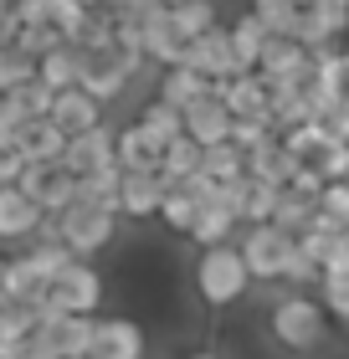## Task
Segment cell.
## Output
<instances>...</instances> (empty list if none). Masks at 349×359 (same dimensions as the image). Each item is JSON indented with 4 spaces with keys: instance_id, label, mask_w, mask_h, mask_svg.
<instances>
[{
    "instance_id": "6da1fadb",
    "label": "cell",
    "mask_w": 349,
    "mask_h": 359,
    "mask_svg": "<svg viewBox=\"0 0 349 359\" xmlns=\"http://www.w3.org/2000/svg\"><path fill=\"white\" fill-rule=\"evenodd\" d=\"M268 334H272V344L293 349V354H308L329 339V313L308 292H288V298H277L268 308Z\"/></svg>"
},
{
    "instance_id": "7a4b0ae2",
    "label": "cell",
    "mask_w": 349,
    "mask_h": 359,
    "mask_svg": "<svg viewBox=\"0 0 349 359\" xmlns=\"http://www.w3.org/2000/svg\"><path fill=\"white\" fill-rule=\"evenodd\" d=\"M195 292H201L206 308H231L246 298V287H252V272H246L237 241H226V247H211L195 257Z\"/></svg>"
},
{
    "instance_id": "3957f363",
    "label": "cell",
    "mask_w": 349,
    "mask_h": 359,
    "mask_svg": "<svg viewBox=\"0 0 349 359\" xmlns=\"http://www.w3.org/2000/svg\"><path fill=\"white\" fill-rule=\"evenodd\" d=\"M46 221H52L57 241L77 257V262L98 257L103 247H113V236H119V216H113V210H98V205H82V201H72L62 216H46Z\"/></svg>"
},
{
    "instance_id": "277c9868",
    "label": "cell",
    "mask_w": 349,
    "mask_h": 359,
    "mask_svg": "<svg viewBox=\"0 0 349 359\" xmlns=\"http://www.w3.org/2000/svg\"><path fill=\"white\" fill-rule=\"evenodd\" d=\"M98 308H103V272L93 262H72L41 292V313H57V318H93Z\"/></svg>"
},
{
    "instance_id": "5b68a950",
    "label": "cell",
    "mask_w": 349,
    "mask_h": 359,
    "mask_svg": "<svg viewBox=\"0 0 349 359\" xmlns=\"http://www.w3.org/2000/svg\"><path fill=\"white\" fill-rule=\"evenodd\" d=\"M237 252H242L246 272H252V283H282V267H288L293 236H282L277 226H242Z\"/></svg>"
},
{
    "instance_id": "8992f818",
    "label": "cell",
    "mask_w": 349,
    "mask_h": 359,
    "mask_svg": "<svg viewBox=\"0 0 349 359\" xmlns=\"http://www.w3.org/2000/svg\"><path fill=\"white\" fill-rule=\"evenodd\" d=\"M180 67L201 72L211 88H221V83H231V77L246 72L242 62H237V46H231V31H226V26H216V31H206V36H195Z\"/></svg>"
},
{
    "instance_id": "52a82bcc",
    "label": "cell",
    "mask_w": 349,
    "mask_h": 359,
    "mask_svg": "<svg viewBox=\"0 0 349 359\" xmlns=\"http://www.w3.org/2000/svg\"><path fill=\"white\" fill-rule=\"evenodd\" d=\"M15 190L31 195V201L41 205V216H62V210L77 201V180L62 165H26L21 180H15Z\"/></svg>"
},
{
    "instance_id": "ba28073f",
    "label": "cell",
    "mask_w": 349,
    "mask_h": 359,
    "mask_svg": "<svg viewBox=\"0 0 349 359\" xmlns=\"http://www.w3.org/2000/svg\"><path fill=\"white\" fill-rule=\"evenodd\" d=\"M113 144H119V128H108V123L88 128V134L67 139V154H62V170H67L72 180H82V175H98V170H113V165H119Z\"/></svg>"
},
{
    "instance_id": "9c48e42d",
    "label": "cell",
    "mask_w": 349,
    "mask_h": 359,
    "mask_svg": "<svg viewBox=\"0 0 349 359\" xmlns=\"http://www.w3.org/2000/svg\"><path fill=\"white\" fill-rule=\"evenodd\" d=\"M349 36V11L344 6H329V0H313V6H303V15H298V31L293 41H303L308 52H324V46H334Z\"/></svg>"
},
{
    "instance_id": "30bf717a",
    "label": "cell",
    "mask_w": 349,
    "mask_h": 359,
    "mask_svg": "<svg viewBox=\"0 0 349 359\" xmlns=\"http://www.w3.org/2000/svg\"><path fill=\"white\" fill-rule=\"evenodd\" d=\"M149 339L134 318H98L93 323V359H144Z\"/></svg>"
},
{
    "instance_id": "8fae6325",
    "label": "cell",
    "mask_w": 349,
    "mask_h": 359,
    "mask_svg": "<svg viewBox=\"0 0 349 359\" xmlns=\"http://www.w3.org/2000/svg\"><path fill=\"white\" fill-rule=\"evenodd\" d=\"M216 97L226 103L231 118H268L272 113V88L262 83L257 72H242V77H231V83H221Z\"/></svg>"
},
{
    "instance_id": "7c38bea8",
    "label": "cell",
    "mask_w": 349,
    "mask_h": 359,
    "mask_svg": "<svg viewBox=\"0 0 349 359\" xmlns=\"http://www.w3.org/2000/svg\"><path fill=\"white\" fill-rule=\"evenodd\" d=\"M41 205L21 195L15 185H0V241H31L41 231Z\"/></svg>"
},
{
    "instance_id": "4fadbf2b",
    "label": "cell",
    "mask_w": 349,
    "mask_h": 359,
    "mask_svg": "<svg viewBox=\"0 0 349 359\" xmlns=\"http://www.w3.org/2000/svg\"><path fill=\"white\" fill-rule=\"evenodd\" d=\"M113 154H119V170H124V175H159V165H164V144L149 139L139 123H124V128H119Z\"/></svg>"
},
{
    "instance_id": "5bb4252c",
    "label": "cell",
    "mask_w": 349,
    "mask_h": 359,
    "mask_svg": "<svg viewBox=\"0 0 349 359\" xmlns=\"http://www.w3.org/2000/svg\"><path fill=\"white\" fill-rule=\"evenodd\" d=\"M52 123H57L67 139H77V134H88V128L103 123V103H98V97H88L82 88H67V93L52 97Z\"/></svg>"
},
{
    "instance_id": "9a60e30c",
    "label": "cell",
    "mask_w": 349,
    "mask_h": 359,
    "mask_svg": "<svg viewBox=\"0 0 349 359\" xmlns=\"http://www.w3.org/2000/svg\"><path fill=\"white\" fill-rule=\"evenodd\" d=\"M164 180L159 175H124V185H119V216L129 221H154L159 216V205H164Z\"/></svg>"
},
{
    "instance_id": "2e32d148",
    "label": "cell",
    "mask_w": 349,
    "mask_h": 359,
    "mask_svg": "<svg viewBox=\"0 0 349 359\" xmlns=\"http://www.w3.org/2000/svg\"><path fill=\"white\" fill-rule=\"evenodd\" d=\"M185 134L201 144V149H211V144H231V113H226V103L216 93L185 108Z\"/></svg>"
},
{
    "instance_id": "e0dca14e",
    "label": "cell",
    "mask_w": 349,
    "mask_h": 359,
    "mask_svg": "<svg viewBox=\"0 0 349 359\" xmlns=\"http://www.w3.org/2000/svg\"><path fill=\"white\" fill-rule=\"evenodd\" d=\"M298 165H303V159H293L288 149H282V139H272V144H262V149L246 154V175H252L257 185H277V190H288V180L298 175Z\"/></svg>"
},
{
    "instance_id": "ac0fdd59",
    "label": "cell",
    "mask_w": 349,
    "mask_h": 359,
    "mask_svg": "<svg viewBox=\"0 0 349 359\" xmlns=\"http://www.w3.org/2000/svg\"><path fill=\"white\" fill-rule=\"evenodd\" d=\"M21 154H26V165H62V154H67V134L52 123V118H37V123H26L21 128Z\"/></svg>"
},
{
    "instance_id": "d6986e66",
    "label": "cell",
    "mask_w": 349,
    "mask_h": 359,
    "mask_svg": "<svg viewBox=\"0 0 349 359\" xmlns=\"http://www.w3.org/2000/svg\"><path fill=\"white\" fill-rule=\"evenodd\" d=\"M82 62H88V52H82L77 41H62L52 57H41V62H37V77H41V83L52 88V93H67V88L82 83Z\"/></svg>"
},
{
    "instance_id": "ffe728a7",
    "label": "cell",
    "mask_w": 349,
    "mask_h": 359,
    "mask_svg": "<svg viewBox=\"0 0 349 359\" xmlns=\"http://www.w3.org/2000/svg\"><path fill=\"white\" fill-rule=\"evenodd\" d=\"M216 88L206 83L201 72H190V67H170V72H159V88H154V97L159 103H170V108H180L185 113L190 103H201V97H211Z\"/></svg>"
},
{
    "instance_id": "44dd1931",
    "label": "cell",
    "mask_w": 349,
    "mask_h": 359,
    "mask_svg": "<svg viewBox=\"0 0 349 359\" xmlns=\"http://www.w3.org/2000/svg\"><path fill=\"white\" fill-rule=\"evenodd\" d=\"M201 195H195L190 185H170L164 190V205H159V221H164V231H175V236H190L195 231V221H201Z\"/></svg>"
},
{
    "instance_id": "7402d4cb",
    "label": "cell",
    "mask_w": 349,
    "mask_h": 359,
    "mask_svg": "<svg viewBox=\"0 0 349 359\" xmlns=\"http://www.w3.org/2000/svg\"><path fill=\"white\" fill-rule=\"evenodd\" d=\"M134 123L144 128L149 139H159L164 149H170L175 139H185V113H180V108H170V103H159V97H144Z\"/></svg>"
},
{
    "instance_id": "603a6c76",
    "label": "cell",
    "mask_w": 349,
    "mask_h": 359,
    "mask_svg": "<svg viewBox=\"0 0 349 359\" xmlns=\"http://www.w3.org/2000/svg\"><path fill=\"white\" fill-rule=\"evenodd\" d=\"M41 292H46V277L31 267V257H11L6 262V287H0V298H11V303H31V308H41Z\"/></svg>"
},
{
    "instance_id": "cb8c5ba5",
    "label": "cell",
    "mask_w": 349,
    "mask_h": 359,
    "mask_svg": "<svg viewBox=\"0 0 349 359\" xmlns=\"http://www.w3.org/2000/svg\"><path fill=\"white\" fill-rule=\"evenodd\" d=\"M226 31H231V46H237V62H242L246 72H257L262 52H268V26H262L252 11H246V15H237Z\"/></svg>"
},
{
    "instance_id": "d4e9b609",
    "label": "cell",
    "mask_w": 349,
    "mask_h": 359,
    "mask_svg": "<svg viewBox=\"0 0 349 359\" xmlns=\"http://www.w3.org/2000/svg\"><path fill=\"white\" fill-rule=\"evenodd\" d=\"M237 231H242V221L231 216V210L206 205L201 221H195V231H190V241H195L201 252H211V247H226V241H237Z\"/></svg>"
},
{
    "instance_id": "484cf974",
    "label": "cell",
    "mask_w": 349,
    "mask_h": 359,
    "mask_svg": "<svg viewBox=\"0 0 349 359\" xmlns=\"http://www.w3.org/2000/svg\"><path fill=\"white\" fill-rule=\"evenodd\" d=\"M119 185H124V170H119V165H113V170H98V175H82V180H77V201L119 216Z\"/></svg>"
},
{
    "instance_id": "4316f807",
    "label": "cell",
    "mask_w": 349,
    "mask_h": 359,
    "mask_svg": "<svg viewBox=\"0 0 349 359\" xmlns=\"http://www.w3.org/2000/svg\"><path fill=\"white\" fill-rule=\"evenodd\" d=\"M319 216V201H313V195H298V190H282V201H277V216H272V226L282 236H303L308 231V221Z\"/></svg>"
},
{
    "instance_id": "83f0119b",
    "label": "cell",
    "mask_w": 349,
    "mask_h": 359,
    "mask_svg": "<svg viewBox=\"0 0 349 359\" xmlns=\"http://www.w3.org/2000/svg\"><path fill=\"white\" fill-rule=\"evenodd\" d=\"M201 175L216 180V185H231V180L246 175V154L237 144H211V149H201Z\"/></svg>"
},
{
    "instance_id": "f1b7e54d",
    "label": "cell",
    "mask_w": 349,
    "mask_h": 359,
    "mask_svg": "<svg viewBox=\"0 0 349 359\" xmlns=\"http://www.w3.org/2000/svg\"><path fill=\"white\" fill-rule=\"evenodd\" d=\"M190 175H201V144L185 134V139H175L170 149H164L159 180H164V185H180V180H190Z\"/></svg>"
},
{
    "instance_id": "f546056e",
    "label": "cell",
    "mask_w": 349,
    "mask_h": 359,
    "mask_svg": "<svg viewBox=\"0 0 349 359\" xmlns=\"http://www.w3.org/2000/svg\"><path fill=\"white\" fill-rule=\"evenodd\" d=\"M252 15L268 26V36H293L303 6H298V0H252Z\"/></svg>"
},
{
    "instance_id": "4dcf8cb0",
    "label": "cell",
    "mask_w": 349,
    "mask_h": 359,
    "mask_svg": "<svg viewBox=\"0 0 349 359\" xmlns=\"http://www.w3.org/2000/svg\"><path fill=\"white\" fill-rule=\"evenodd\" d=\"M170 21L185 41H195V36H206V31H216V6L211 0H185V6L170 11Z\"/></svg>"
},
{
    "instance_id": "1f68e13d",
    "label": "cell",
    "mask_w": 349,
    "mask_h": 359,
    "mask_svg": "<svg viewBox=\"0 0 349 359\" xmlns=\"http://www.w3.org/2000/svg\"><path fill=\"white\" fill-rule=\"evenodd\" d=\"M37 83V57H26L21 46H0V93H15Z\"/></svg>"
},
{
    "instance_id": "d6a6232c",
    "label": "cell",
    "mask_w": 349,
    "mask_h": 359,
    "mask_svg": "<svg viewBox=\"0 0 349 359\" xmlns=\"http://www.w3.org/2000/svg\"><path fill=\"white\" fill-rule=\"evenodd\" d=\"M246 180H252V175H246ZM277 201H282L277 185H257V180H252V190H246V210H242V226H272Z\"/></svg>"
},
{
    "instance_id": "836d02e7",
    "label": "cell",
    "mask_w": 349,
    "mask_h": 359,
    "mask_svg": "<svg viewBox=\"0 0 349 359\" xmlns=\"http://www.w3.org/2000/svg\"><path fill=\"white\" fill-rule=\"evenodd\" d=\"M6 97H11L15 108H21V118H26V123H37V118H52V97H57V93L37 77V83L15 88V93H6Z\"/></svg>"
},
{
    "instance_id": "e575fe53",
    "label": "cell",
    "mask_w": 349,
    "mask_h": 359,
    "mask_svg": "<svg viewBox=\"0 0 349 359\" xmlns=\"http://www.w3.org/2000/svg\"><path fill=\"white\" fill-rule=\"evenodd\" d=\"M272 139H277L272 118H231V144H237L242 154H252V149H262V144H272Z\"/></svg>"
},
{
    "instance_id": "d590c367",
    "label": "cell",
    "mask_w": 349,
    "mask_h": 359,
    "mask_svg": "<svg viewBox=\"0 0 349 359\" xmlns=\"http://www.w3.org/2000/svg\"><path fill=\"white\" fill-rule=\"evenodd\" d=\"M319 277H324V267L313 262V257L293 241V252H288V267H282V283H288L293 292H303V287H319Z\"/></svg>"
},
{
    "instance_id": "8d00e7d4",
    "label": "cell",
    "mask_w": 349,
    "mask_h": 359,
    "mask_svg": "<svg viewBox=\"0 0 349 359\" xmlns=\"http://www.w3.org/2000/svg\"><path fill=\"white\" fill-rule=\"evenodd\" d=\"M319 210H324L334 226H344V231H349V180H329L324 195H319Z\"/></svg>"
},
{
    "instance_id": "74e56055",
    "label": "cell",
    "mask_w": 349,
    "mask_h": 359,
    "mask_svg": "<svg viewBox=\"0 0 349 359\" xmlns=\"http://www.w3.org/2000/svg\"><path fill=\"white\" fill-rule=\"evenodd\" d=\"M313 165H319L324 180H349V144H324L313 154Z\"/></svg>"
},
{
    "instance_id": "f35d334b",
    "label": "cell",
    "mask_w": 349,
    "mask_h": 359,
    "mask_svg": "<svg viewBox=\"0 0 349 359\" xmlns=\"http://www.w3.org/2000/svg\"><path fill=\"white\" fill-rule=\"evenodd\" d=\"M21 128H26V118H21V108H15L11 97L0 93V144H15V139H21Z\"/></svg>"
},
{
    "instance_id": "ab89813d",
    "label": "cell",
    "mask_w": 349,
    "mask_h": 359,
    "mask_svg": "<svg viewBox=\"0 0 349 359\" xmlns=\"http://www.w3.org/2000/svg\"><path fill=\"white\" fill-rule=\"evenodd\" d=\"M26 170V154H21V144H0V185H15Z\"/></svg>"
},
{
    "instance_id": "60d3db41",
    "label": "cell",
    "mask_w": 349,
    "mask_h": 359,
    "mask_svg": "<svg viewBox=\"0 0 349 359\" xmlns=\"http://www.w3.org/2000/svg\"><path fill=\"white\" fill-rule=\"evenodd\" d=\"M15 36H21V21L11 6H0V46H15Z\"/></svg>"
},
{
    "instance_id": "b9f144b4",
    "label": "cell",
    "mask_w": 349,
    "mask_h": 359,
    "mask_svg": "<svg viewBox=\"0 0 349 359\" xmlns=\"http://www.w3.org/2000/svg\"><path fill=\"white\" fill-rule=\"evenodd\" d=\"M185 359H221V354H211V349H190Z\"/></svg>"
},
{
    "instance_id": "7bdbcfd3",
    "label": "cell",
    "mask_w": 349,
    "mask_h": 359,
    "mask_svg": "<svg viewBox=\"0 0 349 359\" xmlns=\"http://www.w3.org/2000/svg\"><path fill=\"white\" fill-rule=\"evenodd\" d=\"M82 6H88V11H103V6H113V0H82Z\"/></svg>"
},
{
    "instance_id": "ee69618b",
    "label": "cell",
    "mask_w": 349,
    "mask_h": 359,
    "mask_svg": "<svg viewBox=\"0 0 349 359\" xmlns=\"http://www.w3.org/2000/svg\"><path fill=\"white\" fill-rule=\"evenodd\" d=\"M154 6H164V11H175V6H185V0H154Z\"/></svg>"
},
{
    "instance_id": "f6af8a7d",
    "label": "cell",
    "mask_w": 349,
    "mask_h": 359,
    "mask_svg": "<svg viewBox=\"0 0 349 359\" xmlns=\"http://www.w3.org/2000/svg\"><path fill=\"white\" fill-rule=\"evenodd\" d=\"M339 57H344V67H349V36H344V46H339Z\"/></svg>"
},
{
    "instance_id": "bcb514c9",
    "label": "cell",
    "mask_w": 349,
    "mask_h": 359,
    "mask_svg": "<svg viewBox=\"0 0 349 359\" xmlns=\"http://www.w3.org/2000/svg\"><path fill=\"white\" fill-rule=\"evenodd\" d=\"M6 262H11V257H0V287H6Z\"/></svg>"
},
{
    "instance_id": "7dc6e473",
    "label": "cell",
    "mask_w": 349,
    "mask_h": 359,
    "mask_svg": "<svg viewBox=\"0 0 349 359\" xmlns=\"http://www.w3.org/2000/svg\"><path fill=\"white\" fill-rule=\"evenodd\" d=\"M329 6H344V11H349V0H329Z\"/></svg>"
},
{
    "instance_id": "c3c4849f",
    "label": "cell",
    "mask_w": 349,
    "mask_h": 359,
    "mask_svg": "<svg viewBox=\"0 0 349 359\" xmlns=\"http://www.w3.org/2000/svg\"><path fill=\"white\" fill-rule=\"evenodd\" d=\"M0 6H15V0H0Z\"/></svg>"
},
{
    "instance_id": "681fc988",
    "label": "cell",
    "mask_w": 349,
    "mask_h": 359,
    "mask_svg": "<svg viewBox=\"0 0 349 359\" xmlns=\"http://www.w3.org/2000/svg\"><path fill=\"white\" fill-rule=\"evenodd\" d=\"M298 6H313V0H298Z\"/></svg>"
},
{
    "instance_id": "f907efd6",
    "label": "cell",
    "mask_w": 349,
    "mask_h": 359,
    "mask_svg": "<svg viewBox=\"0 0 349 359\" xmlns=\"http://www.w3.org/2000/svg\"><path fill=\"white\" fill-rule=\"evenodd\" d=\"M77 359H93V354H77Z\"/></svg>"
}]
</instances>
